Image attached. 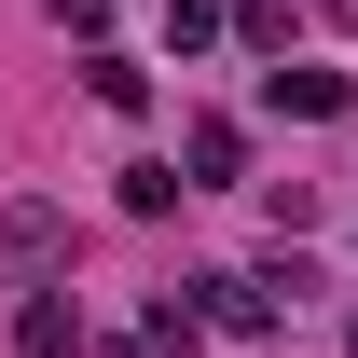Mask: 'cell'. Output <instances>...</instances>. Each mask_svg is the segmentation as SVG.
Returning a JSON list of instances; mask_svg holds the SVG:
<instances>
[{
  "mask_svg": "<svg viewBox=\"0 0 358 358\" xmlns=\"http://www.w3.org/2000/svg\"><path fill=\"white\" fill-rule=\"evenodd\" d=\"M179 166H193V179H234V166H248V138H234V124H221V110H207V124L179 138Z\"/></svg>",
  "mask_w": 358,
  "mask_h": 358,
  "instance_id": "3",
  "label": "cell"
},
{
  "mask_svg": "<svg viewBox=\"0 0 358 358\" xmlns=\"http://www.w3.org/2000/svg\"><path fill=\"white\" fill-rule=\"evenodd\" d=\"M55 28H110V0H55Z\"/></svg>",
  "mask_w": 358,
  "mask_h": 358,
  "instance_id": "8",
  "label": "cell"
},
{
  "mask_svg": "<svg viewBox=\"0 0 358 358\" xmlns=\"http://www.w3.org/2000/svg\"><path fill=\"white\" fill-rule=\"evenodd\" d=\"M262 110H289V124H331V110H345V69H262Z\"/></svg>",
  "mask_w": 358,
  "mask_h": 358,
  "instance_id": "2",
  "label": "cell"
},
{
  "mask_svg": "<svg viewBox=\"0 0 358 358\" xmlns=\"http://www.w3.org/2000/svg\"><path fill=\"white\" fill-rule=\"evenodd\" d=\"M179 193H193V179H179V166H124V207H138V221H166Z\"/></svg>",
  "mask_w": 358,
  "mask_h": 358,
  "instance_id": "7",
  "label": "cell"
},
{
  "mask_svg": "<svg viewBox=\"0 0 358 358\" xmlns=\"http://www.w3.org/2000/svg\"><path fill=\"white\" fill-rule=\"evenodd\" d=\"M345 345H358V317H345Z\"/></svg>",
  "mask_w": 358,
  "mask_h": 358,
  "instance_id": "10",
  "label": "cell"
},
{
  "mask_svg": "<svg viewBox=\"0 0 358 358\" xmlns=\"http://www.w3.org/2000/svg\"><path fill=\"white\" fill-rule=\"evenodd\" d=\"M69 345H83V317H69V303H28V317H14V358H69Z\"/></svg>",
  "mask_w": 358,
  "mask_h": 358,
  "instance_id": "4",
  "label": "cell"
},
{
  "mask_svg": "<svg viewBox=\"0 0 358 358\" xmlns=\"http://www.w3.org/2000/svg\"><path fill=\"white\" fill-rule=\"evenodd\" d=\"M193 317L234 331V345H262V331H275V289H248V275H193Z\"/></svg>",
  "mask_w": 358,
  "mask_h": 358,
  "instance_id": "1",
  "label": "cell"
},
{
  "mask_svg": "<svg viewBox=\"0 0 358 358\" xmlns=\"http://www.w3.org/2000/svg\"><path fill=\"white\" fill-rule=\"evenodd\" d=\"M331 14H345V28H358V0H331Z\"/></svg>",
  "mask_w": 358,
  "mask_h": 358,
  "instance_id": "9",
  "label": "cell"
},
{
  "mask_svg": "<svg viewBox=\"0 0 358 358\" xmlns=\"http://www.w3.org/2000/svg\"><path fill=\"white\" fill-rule=\"evenodd\" d=\"M221 28H234V0H166V42H179V55H207Z\"/></svg>",
  "mask_w": 358,
  "mask_h": 358,
  "instance_id": "5",
  "label": "cell"
},
{
  "mask_svg": "<svg viewBox=\"0 0 358 358\" xmlns=\"http://www.w3.org/2000/svg\"><path fill=\"white\" fill-rule=\"evenodd\" d=\"M83 83H96V110H152V69H124V55H96Z\"/></svg>",
  "mask_w": 358,
  "mask_h": 358,
  "instance_id": "6",
  "label": "cell"
}]
</instances>
